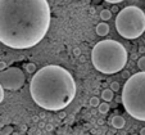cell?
Here are the masks:
<instances>
[{"mask_svg": "<svg viewBox=\"0 0 145 135\" xmlns=\"http://www.w3.org/2000/svg\"><path fill=\"white\" fill-rule=\"evenodd\" d=\"M25 81H26L25 73L18 67H9V68L0 71V84L7 90H12V91L19 90L25 85Z\"/></svg>", "mask_w": 145, "mask_h": 135, "instance_id": "6", "label": "cell"}, {"mask_svg": "<svg viewBox=\"0 0 145 135\" xmlns=\"http://www.w3.org/2000/svg\"><path fill=\"white\" fill-rule=\"evenodd\" d=\"M137 66H139L140 71H145V55L141 58H139V61H137Z\"/></svg>", "mask_w": 145, "mask_h": 135, "instance_id": "12", "label": "cell"}, {"mask_svg": "<svg viewBox=\"0 0 145 135\" xmlns=\"http://www.w3.org/2000/svg\"><path fill=\"white\" fill-rule=\"evenodd\" d=\"M100 18L103 19V21H109L110 18H112V12L108 10V9H103V10L100 12Z\"/></svg>", "mask_w": 145, "mask_h": 135, "instance_id": "10", "label": "cell"}, {"mask_svg": "<svg viewBox=\"0 0 145 135\" xmlns=\"http://www.w3.org/2000/svg\"><path fill=\"white\" fill-rule=\"evenodd\" d=\"M110 122H112V126L116 129H123L126 125V120L123 119L122 116H113Z\"/></svg>", "mask_w": 145, "mask_h": 135, "instance_id": "7", "label": "cell"}, {"mask_svg": "<svg viewBox=\"0 0 145 135\" xmlns=\"http://www.w3.org/2000/svg\"><path fill=\"white\" fill-rule=\"evenodd\" d=\"M121 99L131 117L137 121H145V71L134 73L126 81Z\"/></svg>", "mask_w": 145, "mask_h": 135, "instance_id": "4", "label": "cell"}, {"mask_svg": "<svg viewBox=\"0 0 145 135\" xmlns=\"http://www.w3.org/2000/svg\"><path fill=\"white\" fill-rule=\"evenodd\" d=\"M132 135H136V134H132Z\"/></svg>", "mask_w": 145, "mask_h": 135, "instance_id": "22", "label": "cell"}, {"mask_svg": "<svg viewBox=\"0 0 145 135\" xmlns=\"http://www.w3.org/2000/svg\"><path fill=\"white\" fill-rule=\"evenodd\" d=\"M98 109L101 115H104V113H107L108 111H109V104H108V103H101V104L98 106Z\"/></svg>", "mask_w": 145, "mask_h": 135, "instance_id": "11", "label": "cell"}, {"mask_svg": "<svg viewBox=\"0 0 145 135\" xmlns=\"http://www.w3.org/2000/svg\"><path fill=\"white\" fill-rule=\"evenodd\" d=\"M104 1H107L109 4H118V3H122L123 0H104Z\"/></svg>", "mask_w": 145, "mask_h": 135, "instance_id": "18", "label": "cell"}, {"mask_svg": "<svg viewBox=\"0 0 145 135\" xmlns=\"http://www.w3.org/2000/svg\"><path fill=\"white\" fill-rule=\"evenodd\" d=\"M96 33L99 36H107L109 33V26H108V23H105L104 21L98 23L96 25Z\"/></svg>", "mask_w": 145, "mask_h": 135, "instance_id": "8", "label": "cell"}, {"mask_svg": "<svg viewBox=\"0 0 145 135\" xmlns=\"http://www.w3.org/2000/svg\"><path fill=\"white\" fill-rule=\"evenodd\" d=\"M52 22L48 0H0V43L30 49L45 37Z\"/></svg>", "mask_w": 145, "mask_h": 135, "instance_id": "1", "label": "cell"}, {"mask_svg": "<svg viewBox=\"0 0 145 135\" xmlns=\"http://www.w3.org/2000/svg\"><path fill=\"white\" fill-rule=\"evenodd\" d=\"M101 98H103V100H105V102H110V100H113V98H114V91H113L112 89H104V90L101 91Z\"/></svg>", "mask_w": 145, "mask_h": 135, "instance_id": "9", "label": "cell"}, {"mask_svg": "<svg viewBox=\"0 0 145 135\" xmlns=\"http://www.w3.org/2000/svg\"><path fill=\"white\" fill-rule=\"evenodd\" d=\"M89 103H90L91 107H98V106L100 104V100H99L98 96H93V98L90 99V102H89Z\"/></svg>", "mask_w": 145, "mask_h": 135, "instance_id": "13", "label": "cell"}, {"mask_svg": "<svg viewBox=\"0 0 145 135\" xmlns=\"http://www.w3.org/2000/svg\"><path fill=\"white\" fill-rule=\"evenodd\" d=\"M140 135H145V127H142V129L140 130Z\"/></svg>", "mask_w": 145, "mask_h": 135, "instance_id": "21", "label": "cell"}, {"mask_svg": "<svg viewBox=\"0 0 145 135\" xmlns=\"http://www.w3.org/2000/svg\"><path fill=\"white\" fill-rule=\"evenodd\" d=\"M26 69H27V72L32 73V72L36 71V66L33 63H28V64H26Z\"/></svg>", "mask_w": 145, "mask_h": 135, "instance_id": "14", "label": "cell"}, {"mask_svg": "<svg viewBox=\"0 0 145 135\" xmlns=\"http://www.w3.org/2000/svg\"><path fill=\"white\" fill-rule=\"evenodd\" d=\"M4 88H3V85H1V84H0V103L3 102L4 100Z\"/></svg>", "mask_w": 145, "mask_h": 135, "instance_id": "17", "label": "cell"}, {"mask_svg": "<svg viewBox=\"0 0 145 135\" xmlns=\"http://www.w3.org/2000/svg\"><path fill=\"white\" fill-rule=\"evenodd\" d=\"M110 89H112L113 91H118V90L121 89V88H120V84L116 83V81H113V83L110 84Z\"/></svg>", "mask_w": 145, "mask_h": 135, "instance_id": "15", "label": "cell"}, {"mask_svg": "<svg viewBox=\"0 0 145 135\" xmlns=\"http://www.w3.org/2000/svg\"><path fill=\"white\" fill-rule=\"evenodd\" d=\"M129 61L126 48L116 40H103L96 43L91 50V63L96 71L104 75L121 72Z\"/></svg>", "mask_w": 145, "mask_h": 135, "instance_id": "3", "label": "cell"}, {"mask_svg": "<svg viewBox=\"0 0 145 135\" xmlns=\"http://www.w3.org/2000/svg\"><path fill=\"white\" fill-rule=\"evenodd\" d=\"M12 131H13V129H12L10 126H5V127L3 129V134H5V135L12 134Z\"/></svg>", "mask_w": 145, "mask_h": 135, "instance_id": "16", "label": "cell"}, {"mask_svg": "<svg viewBox=\"0 0 145 135\" xmlns=\"http://www.w3.org/2000/svg\"><path fill=\"white\" fill-rule=\"evenodd\" d=\"M76 83L68 69L49 64L35 72L30 83L32 100L46 111H62L76 96Z\"/></svg>", "mask_w": 145, "mask_h": 135, "instance_id": "2", "label": "cell"}, {"mask_svg": "<svg viewBox=\"0 0 145 135\" xmlns=\"http://www.w3.org/2000/svg\"><path fill=\"white\" fill-rule=\"evenodd\" d=\"M5 68H7V63L0 61V71H3V69H5Z\"/></svg>", "mask_w": 145, "mask_h": 135, "instance_id": "19", "label": "cell"}, {"mask_svg": "<svg viewBox=\"0 0 145 135\" xmlns=\"http://www.w3.org/2000/svg\"><path fill=\"white\" fill-rule=\"evenodd\" d=\"M116 30L127 40H135L145 32V13L139 7L130 5L118 12Z\"/></svg>", "mask_w": 145, "mask_h": 135, "instance_id": "5", "label": "cell"}, {"mask_svg": "<svg viewBox=\"0 0 145 135\" xmlns=\"http://www.w3.org/2000/svg\"><path fill=\"white\" fill-rule=\"evenodd\" d=\"M73 53H74V54H76V55H80V53H81V52H80V49H78V48H76V49L73 50Z\"/></svg>", "mask_w": 145, "mask_h": 135, "instance_id": "20", "label": "cell"}]
</instances>
